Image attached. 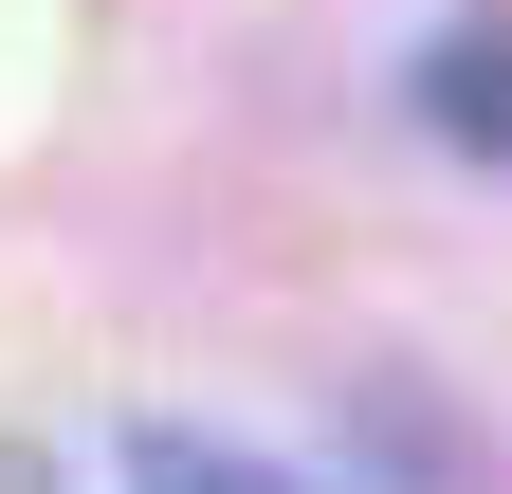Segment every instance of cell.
<instances>
[{"instance_id":"1","label":"cell","mask_w":512,"mask_h":494,"mask_svg":"<svg viewBox=\"0 0 512 494\" xmlns=\"http://www.w3.org/2000/svg\"><path fill=\"white\" fill-rule=\"evenodd\" d=\"M421 110H439V147H512V0L421 55Z\"/></svg>"},{"instance_id":"2","label":"cell","mask_w":512,"mask_h":494,"mask_svg":"<svg viewBox=\"0 0 512 494\" xmlns=\"http://www.w3.org/2000/svg\"><path fill=\"white\" fill-rule=\"evenodd\" d=\"M128 494H293V476H256L238 440H183V421H147V440H128Z\"/></svg>"},{"instance_id":"3","label":"cell","mask_w":512,"mask_h":494,"mask_svg":"<svg viewBox=\"0 0 512 494\" xmlns=\"http://www.w3.org/2000/svg\"><path fill=\"white\" fill-rule=\"evenodd\" d=\"M0 494H55V476H37V458H0Z\"/></svg>"}]
</instances>
